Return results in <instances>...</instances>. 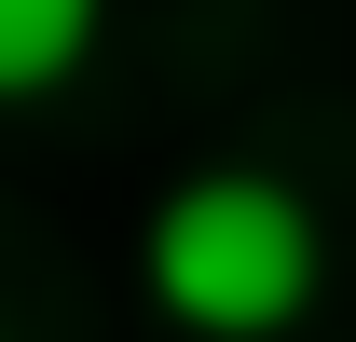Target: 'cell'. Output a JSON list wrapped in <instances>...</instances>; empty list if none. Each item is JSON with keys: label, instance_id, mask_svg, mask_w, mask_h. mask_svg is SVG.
I'll use <instances>...</instances> for the list:
<instances>
[{"label": "cell", "instance_id": "cell-1", "mask_svg": "<svg viewBox=\"0 0 356 342\" xmlns=\"http://www.w3.org/2000/svg\"><path fill=\"white\" fill-rule=\"evenodd\" d=\"M315 260H329L315 247V206L288 178H261V165L178 178L165 206H151V233H137V274H151V301H165L192 342H274V329H302Z\"/></svg>", "mask_w": 356, "mask_h": 342}, {"label": "cell", "instance_id": "cell-2", "mask_svg": "<svg viewBox=\"0 0 356 342\" xmlns=\"http://www.w3.org/2000/svg\"><path fill=\"white\" fill-rule=\"evenodd\" d=\"M96 14L110 0H0V96H55L96 55Z\"/></svg>", "mask_w": 356, "mask_h": 342}]
</instances>
